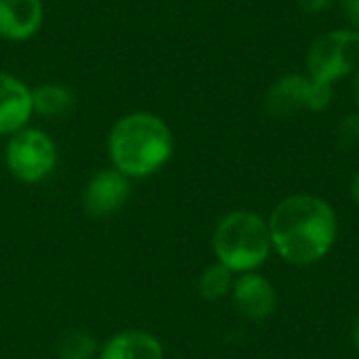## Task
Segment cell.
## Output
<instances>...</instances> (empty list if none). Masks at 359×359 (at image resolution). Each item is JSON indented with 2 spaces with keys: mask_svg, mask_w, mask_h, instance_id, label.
I'll return each instance as SVG.
<instances>
[{
  "mask_svg": "<svg viewBox=\"0 0 359 359\" xmlns=\"http://www.w3.org/2000/svg\"><path fill=\"white\" fill-rule=\"evenodd\" d=\"M271 246L290 265H311L322 261L334 246L339 221L334 208L309 194L284 198L271 212Z\"/></svg>",
  "mask_w": 359,
  "mask_h": 359,
  "instance_id": "cell-1",
  "label": "cell"
},
{
  "mask_svg": "<svg viewBox=\"0 0 359 359\" xmlns=\"http://www.w3.org/2000/svg\"><path fill=\"white\" fill-rule=\"evenodd\" d=\"M175 154V135L164 118L151 111H130L118 118L107 135V156L128 179L160 172Z\"/></svg>",
  "mask_w": 359,
  "mask_h": 359,
  "instance_id": "cell-2",
  "label": "cell"
},
{
  "mask_svg": "<svg viewBox=\"0 0 359 359\" xmlns=\"http://www.w3.org/2000/svg\"><path fill=\"white\" fill-rule=\"evenodd\" d=\"M267 221L252 210L227 212L215 227L212 250L221 265L233 273H248L265 265L271 252Z\"/></svg>",
  "mask_w": 359,
  "mask_h": 359,
  "instance_id": "cell-3",
  "label": "cell"
},
{
  "mask_svg": "<svg viewBox=\"0 0 359 359\" xmlns=\"http://www.w3.org/2000/svg\"><path fill=\"white\" fill-rule=\"evenodd\" d=\"M59 151L55 139L36 126H25L6 137L4 166L8 175L25 185H36L48 179L57 168Z\"/></svg>",
  "mask_w": 359,
  "mask_h": 359,
  "instance_id": "cell-4",
  "label": "cell"
},
{
  "mask_svg": "<svg viewBox=\"0 0 359 359\" xmlns=\"http://www.w3.org/2000/svg\"><path fill=\"white\" fill-rule=\"evenodd\" d=\"M305 67L307 76L330 86L355 74L359 69V32L343 27L318 36L307 50Z\"/></svg>",
  "mask_w": 359,
  "mask_h": 359,
  "instance_id": "cell-5",
  "label": "cell"
},
{
  "mask_svg": "<svg viewBox=\"0 0 359 359\" xmlns=\"http://www.w3.org/2000/svg\"><path fill=\"white\" fill-rule=\"evenodd\" d=\"M332 86L313 80L307 74H286L278 78L263 101L271 118H290L301 111L322 114L332 103Z\"/></svg>",
  "mask_w": 359,
  "mask_h": 359,
  "instance_id": "cell-6",
  "label": "cell"
},
{
  "mask_svg": "<svg viewBox=\"0 0 359 359\" xmlns=\"http://www.w3.org/2000/svg\"><path fill=\"white\" fill-rule=\"evenodd\" d=\"M130 181L133 179H128L114 166L97 170L88 179L82 191L84 210L95 219H105L120 212L130 200V191H133Z\"/></svg>",
  "mask_w": 359,
  "mask_h": 359,
  "instance_id": "cell-7",
  "label": "cell"
},
{
  "mask_svg": "<svg viewBox=\"0 0 359 359\" xmlns=\"http://www.w3.org/2000/svg\"><path fill=\"white\" fill-rule=\"evenodd\" d=\"M231 299H233V305L240 311V316H244L252 322L267 320L269 316H273L276 305H278L276 288L271 286V282L267 278L259 276L257 271L240 273L233 280Z\"/></svg>",
  "mask_w": 359,
  "mask_h": 359,
  "instance_id": "cell-8",
  "label": "cell"
},
{
  "mask_svg": "<svg viewBox=\"0 0 359 359\" xmlns=\"http://www.w3.org/2000/svg\"><path fill=\"white\" fill-rule=\"evenodd\" d=\"M32 116V88L21 78L0 72V137H11L29 126Z\"/></svg>",
  "mask_w": 359,
  "mask_h": 359,
  "instance_id": "cell-9",
  "label": "cell"
},
{
  "mask_svg": "<svg viewBox=\"0 0 359 359\" xmlns=\"http://www.w3.org/2000/svg\"><path fill=\"white\" fill-rule=\"evenodd\" d=\"M44 23L42 0H0V40L27 42Z\"/></svg>",
  "mask_w": 359,
  "mask_h": 359,
  "instance_id": "cell-10",
  "label": "cell"
},
{
  "mask_svg": "<svg viewBox=\"0 0 359 359\" xmlns=\"http://www.w3.org/2000/svg\"><path fill=\"white\" fill-rule=\"evenodd\" d=\"M99 359H164V347L147 330H122L99 347Z\"/></svg>",
  "mask_w": 359,
  "mask_h": 359,
  "instance_id": "cell-11",
  "label": "cell"
},
{
  "mask_svg": "<svg viewBox=\"0 0 359 359\" xmlns=\"http://www.w3.org/2000/svg\"><path fill=\"white\" fill-rule=\"evenodd\" d=\"M34 114L42 118H63L76 105V95L61 82H42L32 88Z\"/></svg>",
  "mask_w": 359,
  "mask_h": 359,
  "instance_id": "cell-12",
  "label": "cell"
},
{
  "mask_svg": "<svg viewBox=\"0 0 359 359\" xmlns=\"http://www.w3.org/2000/svg\"><path fill=\"white\" fill-rule=\"evenodd\" d=\"M231 288H233V271L221 265L219 261L208 265L198 280V292L206 301H221L227 294H231Z\"/></svg>",
  "mask_w": 359,
  "mask_h": 359,
  "instance_id": "cell-13",
  "label": "cell"
},
{
  "mask_svg": "<svg viewBox=\"0 0 359 359\" xmlns=\"http://www.w3.org/2000/svg\"><path fill=\"white\" fill-rule=\"evenodd\" d=\"M55 351L59 359H93L99 355V343L90 332L69 330L57 341Z\"/></svg>",
  "mask_w": 359,
  "mask_h": 359,
  "instance_id": "cell-14",
  "label": "cell"
},
{
  "mask_svg": "<svg viewBox=\"0 0 359 359\" xmlns=\"http://www.w3.org/2000/svg\"><path fill=\"white\" fill-rule=\"evenodd\" d=\"M337 139L341 147H353L359 143V111L347 114L337 128Z\"/></svg>",
  "mask_w": 359,
  "mask_h": 359,
  "instance_id": "cell-15",
  "label": "cell"
},
{
  "mask_svg": "<svg viewBox=\"0 0 359 359\" xmlns=\"http://www.w3.org/2000/svg\"><path fill=\"white\" fill-rule=\"evenodd\" d=\"M341 6V13L351 29L359 32V0H337Z\"/></svg>",
  "mask_w": 359,
  "mask_h": 359,
  "instance_id": "cell-16",
  "label": "cell"
},
{
  "mask_svg": "<svg viewBox=\"0 0 359 359\" xmlns=\"http://www.w3.org/2000/svg\"><path fill=\"white\" fill-rule=\"evenodd\" d=\"M337 0H299L301 8L307 13V15H322L326 13L328 8L334 6Z\"/></svg>",
  "mask_w": 359,
  "mask_h": 359,
  "instance_id": "cell-17",
  "label": "cell"
},
{
  "mask_svg": "<svg viewBox=\"0 0 359 359\" xmlns=\"http://www.w3.org/2000/svg\"><path fill=\"white\" fill-rule=\"evenodd\" d=\"M351 198H353L355 206L359 208V170L358 175L353 177V181H351Z\"/></svg>",
  "mask_w": 359,
  "mask_h": 359,
  "instance_id": "cell-18",
  "label": "cell"
},
{
  "mask_svg": "<svg viewBox=\"0 0 359 359\" xmlns=\"http://www.w3.org/2000/svg\"><path fill=\"white\" fill-rule=\"evenodd\" d=\"M353 95H355V105L359 111V69L353 74Z\"/></svg>",
  "mask_w": 359,
  "mask_h": 359,
  "instance_id": "cell-19",
  "label": "cell"
},
{
  "mask_svg": "<svg viewBox=\"0 0 359 359\" xmlns=\"http://www.w3.org/2000/svg\"><path fill=\"white\" fill-rule=\"evenodd\" d=\"M353 345H355V349L359 351V316L355 318V322H353Z\"/></svg>",
  "mask_w": 359,
  "mask_h": 359,
  "instance_id": "cell-20",
  "label": "cell"
}]
</instances>
